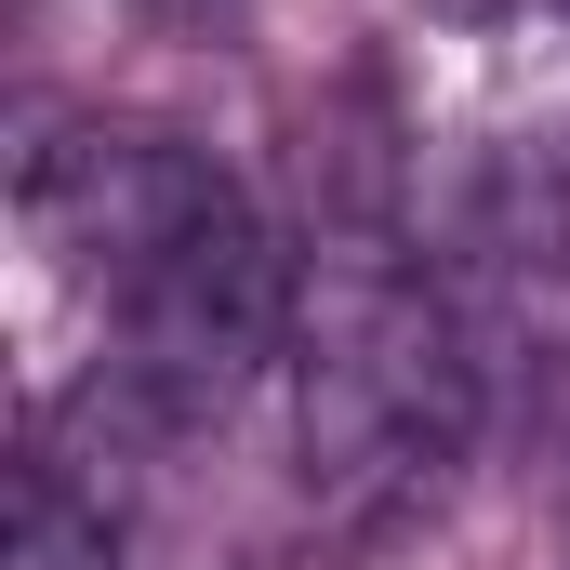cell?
I'll list each match as a JSON object with an SVG mask.
<instances>
[{
    "instance_id": "7a4b0ae2",
    "label": "cell",
    "mask_w": 570,
    "mask_h": 570,
    "mask_svg": "<svg viewBox=\"0 0 570 570\" xmlns=\"http://www.w3.org/2000/svg\"><path fill=\"white\" fill-rule=\"evenodd\" d=\"M478 438V358L385 239H332L292 305V451L332 531H399L451 491Z\"/></svg>"
},
{
    "instance_id": "5b68a950",
    "label": "cell",
    "mask_w": 570,
    "mask_h": 570,
    "mask_svg": "<svg viewBox=\"0 0 570 570\" xmlns=\"http://www.w3.org/2000/svg\"><path fill=\"white\" fill-rule=\"evenodd\" d=\"M425 13H451V27H491V13H504V0H425Z\"/></svg>"
},
{
    "instance_id": "8992f818",
    "label": "cell",
    "mask_w": 570,
    "mask_h": 570,
    "mask_svg": "<svg viewBox=\"0 0 570 570\" xmlns=\"http://www.w3.org/2000/svg\"><path fill=\"white\" fill-rule=\"evenodd\" d=\"M558 239H570V186H558Z\"/></svg>"
},
{
    "instance_id": "277c9868",
    "label": "cell",
    "mask_w": 570,
    "mask_h": 570,
    "mask_svg": "<svg viewBox=\"0 0 570 570\" xmlns=\"http://www.w3.org/2000/svg\"><path fill=\"white\" fill-rule=\"evenodd\" d=\"M146 13H159V27H199V40H213V27H239V0H146Z\"/></svg>"
},
{
    "instance_id": "3957f363",
    "label": "cell",
    "mask_w": 570,
    "mask_h": 570,
    "mask_svg": "<svg viewBox=\"0 0 570 570\" xmlns=\"http://www.w3.org/2000/svg\"><path fill=\"white\" fill-rule=\"evenodd\" d=\"M13 570H120L107 504H80L53 464H27V491H13Z\"/></svg>"
},
{
    "instance_id": "6da1fadb",
    "label": "cell",
    "mask_w": 570,
    "mask_h": 570,
    "mask_svg": "<svg viewBox=\"0 0 570 570\" xmlns=\"http://www.w3.org/2000/svg\"><path fill=\"white\" fill-rule=\"evenodd\" d=\"M13 213H27V253H40L53 279L94 292L107 372H120L134 412L213 425L253 372L292 358L305 266L266 239V213H253L199 146L134 134V120L40 134L13 159Z\"/></svg>"
}]
</instances>
